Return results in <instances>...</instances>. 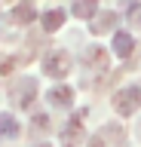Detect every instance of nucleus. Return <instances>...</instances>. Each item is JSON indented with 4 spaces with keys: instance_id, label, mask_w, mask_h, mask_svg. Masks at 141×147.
<instances>
[{
    "instance_id": "5",
    "label": "nucleus",
    "mask_w": 141,
    "mask_h": 147,
    "mask_svg": "<svg viewBox=\"0 0 141 147\" xmlns=\"http://www.w3.org/2000/svg\"><path fill=\"white\" fill-rule=\"evenodd\" d=\"M80 141H83V126H80V117H74L65 129H61V144L65 147H77Z\"/></svg>"
},
{
    "instance_id": "2",
    "label": "nucleus",
    "mask_w": 141,
    "mask_h": 147,
    "mask_svg": "<svg viewBox=\"0 0 141 147\" xmlns=\"http://www.w3.org/2000/svg\"><path fill=\"white\" fill-rule=\"evenodd\" d=\"M113 107H117L120 117H132V113L141 107V86H123V89L113 95Z\"/></svg>"
},
{
    "instance_id": "3",
    "label": "nucleus",
    "mask_w": 141,
    "mask_h": 147,
    "mask_svg": "<svg viewBox=\"0 0 141 147\" xmlns=\"http://www.w3.org/2000/svg\"><path fill=\"white\" fill-rule=\"evenodd\" d=\"M34 98H37V80H34V77H22V80L12 86V104L31 107Z\"/></svg>"
},
{
    "instance_id": "10",
    "label": "nucleus",
    "mask_w": 141,
    "mask_h": 147,
    "mask_svg": "<svg viewBox=\"0 0 141 147\" xmlns=\"http://www.w3.org/2000/svg\"><path fill=\"white\" fill-rule=\"evenodd\" d=\"M104 61H107V55H104L101 46H89V49H83V64L86 67H104Z\"/></svg>"
},
{
    "instance_id": "12",
    "label": "nucleus",
    "mask_w": 141,
    "mask_h": 147,
    "mask_svg": "<svg viewBox=\"0 0 141 147\" xmlns=\"http://www.w3.org/2000/svg\"><path fill=\"white\" fill-rule=\"evenodd\" d=\"M113 22H117V12H101V16L92 18V25H89V28H92L95 34H104V31H111V28H113Z\"/></svg>"
},
{
    "instance_id": "1",
    "label": "nucleus",
    "mask_w": 141,
    "mask_h": 147,
    "mask_svg": "<svg viewBox=\"0 0 141 147\" xmlns=\"http://www.w3.org/2000/svg\"><path fill=\"white\" fill-rule=\"evenodd\" d=\"M71 55L65 52V49H49L46 55H43V74L46 77H55V80H61V77H67L71 74Z\"/></svg>"
},
{
    "instance_id": "16",
    "label": "nucleus",
    "mask_w": 141,
    "mask_h": 147,
    "mask_svg": "<svg viewBox=\"0 0 141 147\" xmlns=\"http://www.w3.org/2000/svg\"><path fill=\"white\" fill-rule=\"evenodd\" d=\"M34 147H52V144H46V141H43V144H34Z\"/></svg>"
},
{
    "instance_id": "8",
    "label": "nucleus",
    "mask_w": 141,
    "mask_h": 147,
    "mask_svg": "<svg viewBox=\"0 0 141 147\" xmlns=\"http://www.w3.org/2000/svg\"><path fill=\"white\" fill-rule=\"evenodd\" d=\"M71 12H74L77 18H89V22H92V18L98 16V0H74V3H71Z\"/></svg>"
},
{
    "instance_id": "13",
    "label": "nucleus",
    "mask_w": 141,
    "mask_h": 147,
    "mask_svg": "<svg viewBox=\"0 0 141 147\" xmlns=\"http://www.w3.org/2000/svg\"><path fill=\"white\" fill-rule=\"evenodd\" d=\"M126 18H129V25H138V28H141V3H135V6H129V12H126Z\"/></svg>"
},
{
    "instance_id": "9",
    "label": "nucleus",
    "mask_w": 141,
    "mask_h": 147,
    "mask_svg": "<svg viewBox=\"0 0 141 147\" xmlns=\"http://www.w3.org/2000/svg\"><path fill=\"white\" fill-rule=\"evenodd\" d=\"M22 135V126L12 113H0V138H19Z\"/></svg>"
},
{
    "instance_id": "4",
    "label": "nucleus",
    "mask_w": 141,
    "mask_h": 147,
    "mask_svg": "<svg viewBox=\"0 0 141 147\" xmlns=\"http://www.w3.org/2000/svg\"><path fill=\"white\" fill-rule=\"evenodd\" d=\"M49 104H55V107H71L74 104V89L71 86H52V89L46 92Z\"/></svg>"
},
{
    "instance_id": "6",
    "label": "nucleus",
    "mask_w": 141,
    "mask_h": 147,
    "mask_svg": "<svg viewBox=\"0 0 141 147\" xmlns=\"http://www.w3.org/2000/svg\"><path fill=\"white\" fill-rule=\"evenodd\" d=\"M132 49H135V40L126 31H113V52H117V58H129Z\"/></svg>"
},
{
    "instance_id": "15",
    "label": "nucleus",
    "mask_w": 141,
    "mask_h": 147,
    "mask_svg": "<svg viewBox=\"0 0 141 147\" xmlns=\"http://www.w3.org/2000/svg\"><path fill=\"white\" fill-rule=\"evenodd\" d=\"M89 147H104V138H101V135H95L92 141H89Z\"/></svg>"
},
{
    "instance_id": "7",
    "label": "nucleus",
    "mask_w": 141,
    "mask_h": 147,
    "mask_svg": "<svg viewBox=\"0 0 141 147\" xmlns=\"http://www.w3.org/2000/svg\"><path fill=\"white\" fill-rule=\"evenodd\" d=\"M34 18H37V9H34L31 0H22L19 6L12 9V22H16V25H31Z\"/></svg>"
},
{
    "instance_id": "14",
    "label": "nucleus",
    "mask_w": 141,
    "mask_h": 147,
    "mask_svg": "<svg viewBox=\"0 0 141 147\" xmlns=\"http://www.w3.org/2000/svg\"><path fill=\"white\" fill-rule=\"evenodd\" d=\"M34 126L46 132V129H49V117H46V113H37V117H34Z\"/></svg>"
},
{
    "instance_id": "11",
    "label": "nucleus",
    "mask_w": 141,
    "mask_h": 147,
    "mask_svg": "<svg viewBox=\"0 0 141 147\" xmlns=\"http://www.w3.org/2000/svg\"><path fill=\"white\" fill-rule=\"evenodd\" d=\"M65 25V9H49V12H43V31H58V28Z\"/></svg>"
},
{
    "instance_id": "17",
    "label": "nucleus",
    "mask_w": 141,
    "mask_h": 147,
    "mask_svg": "<svg viewBox=\"0 0 141 147\" xmlns=\"http://www.w3.org/2000/svg\"><path fill=\"white\" fill-rule=\"evenodd\" d=\"M129 3H132V6H135V3H141V0H129Z\"/></svg>"
}]
</instances>
